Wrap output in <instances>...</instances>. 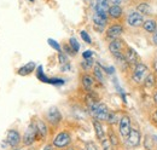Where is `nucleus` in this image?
Instances as JSON below:
<instances>
[{"instance_id": "nucleus-1", "label": "nucleus", "mask_w": 157, "mask_h": 150, "mask_svg": "<svg viewBox=\"0 0 157 150\" xmlns=\"http://www.w3.org/2000/svg\"><path fill=\"white\" fill-rule=\"evenodd\" d=\"M88 112L92 116V119H96V120H99L103 122V121H106L110 109L108 108L106 104H104L101 102H96L88 107Z\"/></svg>"}, {"instance_id": "nucleus-2", "label": "nucleus", "mask_w": 157, "mask_h": 150, "mask_svg": "<svg viewBox=\"0 0 157 150\" xmlns=\"http://www.w3.org/2000/svg\"><path fill=\"white\" fill-rule=\"evenodd\" d=\"M150 73V68L143 63V62H139L136 65L132 67V73H131V79L134 84L137 85H140L144 82L145 77L147 76V74Z\"/></svg>"}, {"instance_id": "nucleus-3", "label": "nucleus", "mask_w": 157, "mask_h": 150, "mask_svg": "<svg viewBox=\"0 0 157 150\" xmlns=\"http://www.w3.org/2000/svg\"><path fill=\"white\" fill-rule=\"evenodd\" d=\"M123 32H124V26L121 22H114V23L109 24L105 29V40L111 41L114 39L121 38Z\"/></svg>"}, {"instance_id": "nucleus-4", "label": "nucleus", "mask_w": 157, "mask_h": 150, "mask_svg": "<svg viewBox=\"0 0 157 150\" xmlns=\"http://www.w3.org/2000/svg\"><path fill=\"white\" fill-rule=\"evenodd\" d=\"M117 125H118L120 137L122 139H126L128 137L131 130H132V120H131V116L128 114H122L120 116V120H118Z\"/></svg>"}, {"instance_id": "nucleus-5", "label": "nucleus", "mask_w": 157, "mask_h": 150, "mask_svg": "<svg viewBox=\"0 0 157 150\" xmlns=\"http://www.w3.org/2000/svg\"><path fill=\"white\" fill-rule=\"evenodd\" d=\"M126 47H127V45H126L124 40L121 39V38H117V39H114V40L109 41V45H108V49H109L110 53L115 58L123 56V52H124Z\"/></svg>"}, {"instance_id": "nucleus-6", "label": "nucleus", "mask_w": 157, "mask_h": 150, "mask_svg": "<svg viewBox=\"0 0 157 150\" xmlns=\"http://www.w3.org/2000/svg\"><path fill=\"white\" fill-rule=\"evenodd\" d=\"M71 143V134L68 131H60L57 133V136L53 138V147L56 149H65L70 145Z\"/></svg>"}, {"instance_id": "nucleus-7", "label": "nucleus", "mask_w": 157, "mask_h": 150, "mask_svg": "<svg viewBox=\"0 0 157 150\" xmlns=\"http://www.w3.org/2000/svg\"><path fill=\"white\" fill-rule=\"evenodd\" d=\"M39 139V136H38V131H36V126L35 124L32 121L28 127L25 128V132L23 134V144L25 147H29L32 145L33 143H35L36 140Z\"/></svg>"}, {"instance_id": "nucleus-8", "label": "nucleus", "mask_w": 157, "mask_h": 150, "mask_svg": "<svg viewBox=\"0 0 157 150\" xmlns=\"http://www.w3.org/2000/svg\"><path fill=\"white\" fill-rule=\"evenodd\" d=\"M92 22H93V28H94L98 33H103V32L106 29V27H108L109 17H108V15H105V14L93 12Z\"/></svg>"}, {"instance_id": "nucleus-9", "label": "nucleus", "mask_w": 157, "mask_h": 150, "mask_svg": "<svg viewBox=\"0 0 157 150\" xmlns=\"http://www.w3.org/2000/svg\"><path fill=\"white\" fill-rule=\"evenodd\" d=\"M144 16L140 15L137 10H131L126 16V23L132 28H140L144 23Z\"/></svg>"}, {"instance_id": "nucleus-10", "label": "nucleus", "mask_w": 157, "mask_h": 150, "mask_svg": "<svg viewBox=\"0 0 157 150\" xmlns=\"http://www.w3.org/2000/svg\"><path fill=\"white\" fill-rule=\"evenodd\" d=\"M63 116H62V112H59V109L57 107H51L47 112H46V121L48 125L53 126V127H57L60 121H62Z\"/></svg>"}, {"instance_id": "nucleus-11", "label": "nucleus", "mask_w": 157, "mask_h": 150, "mask_svg": "<svg viewBox=\"0 0 157 150\" xmlns=\"http://www.w3.org/2000/svg\"><path fill=\"white\" fill-rule=\"evenodd\" d=\"M124 140H126V145L128 148H137V147L140 145V142H141V133H140L139 130L132 127L128 137Z\"/></svg>"}, {"instance_id": "nucleus-12", "label": "nucleus", "mask_w": 157, "mask_h": 150, "mask_svg": "<svg viewBox=\"0 0 157 150\" xmlns=\"http://www.w3.org/2000/svg\"><path fill=\"white\" fill-rule=\"evenodd\" d=\"M123 15H124V9L122 7V5H114V4L110 5L109 11H108L109 19H111L114 22H120L123 18Z\"/></svg>"}, {"instance_id": "nucleus-13", "label": "nucleus", "mask_w": 157, "mask_h": 150, "mask_svg": "<svg viewBox=\"0 0 157 150\" xmlns=\"http://www.w3.org/2000/svg\"><path fill=\"white\" fill-rule=\"evenodd\" d=\"M94 84H96V79L92 74H90L88 72H83L81 74V86L86 92L92 91L94 87Z\"/></svg>"}, {"instance_id": "nucleus-14", "label": "nucleus", "mask_w": 157, "mask_h": 150, "mask_svg": "<svg viewBox=\"0 0 157 150\" xmlns=\"http://www.w3.org/2000/svg\"><path fill=\"white\" fill-rule=\"evenodd\" d=\"M6 142L11 148H17L21 144V142H22L21 133L17 130H15V128L9 130L7 134H6Z\"/></svg>"}, {"instance_id": "nucleus-15", "label": "nucleus", "mask_w": 157, "mask_h": 150, "mask_svg": "<svg viewBox=\"0 0 157 150\" xmlns=\"http://www.w3.org/2000/svg\"><path fill=\"white\" fill-rule=\"evenodd\" d=\"M123 56H124V59L127 61V63L129 64V67H133V65H136L137 63L140 62V57L137 53V51L131 46L126 47V50L123 52Z\"/></svg>"}, {"instance_id": "nucleus-16", "label": "nucleus", "mask_w": 157, "mask_h": 150, "mask_svg": "<svg viewBox=\"0 0 157 150\" xmlns=\"http://www.w3.org/2000/svg\"><path fill=\"white\" fill-rule=\"evenodd\" d=\"M35 126H36V131H38V136H39V139H44L47 137V133H48V127H47V124L46 121H44L42 119L39 117H35L32 120Z\"/></svg>"}, {"instance_id": "nucleus-17", "label": "nucleus", "mask_w": 157, "mask_h": 150, "mask_svg": "<svg viewBox=\"0 0 157 150\" xmlns=\"http://www.w3.org/2000/svg\"><path fill=\"white\" fill-rule=\"evenodd\" d=\"M110 5H111V0H94L93 11L94 12H99V14L108 15Z\"/></svg>"}, {"instance_id": "nucleus-18", "label": "nucleus", "mask_w": 157, "mask_h": 150, "mask_svg": "<svg viewBox=\"0 0 157 150\" xmlns=\"http://www.w3.org/2000/svg\"><path fill=\"white\" fill-rule=\"evenodd\" d=\"M92 125H93V128H94V133H96V137L99 142L101 139H104L106 137V133H105V130H104V126L101 124V121L99 120H96V119H92Z\"/></svg>"}, {"instance_id": "nucleus-19", "label": "nucleus", "mask_w": 157, "mask_h": 150, "mask_svg": "<svg viewBox=\"0 0 157 150\" xmlns=\"http://www.w3.org/2000/svg\"><path fill=\"white\" fill-rule=\"evenodd\" d=\"M136 10H137L140 15H143L144 17H145V16H151L152 12H154L152 6H151L149 2H146V1L139 2L137 6H136Z\"/></svg>"}, {"instance_id": "nucleus-20", "label": "nucleus", "mask_w": 157, "mask_h": 150, "mask_svg": "<svg viewBox=\"0 0 157 150\" xmlns=\"http://www.w3.org/2000/svg\"><path fill=\"white\" fill-rule=\"evenodd\" d=\"M141 28H143L144 32H146V33H149V34H152L157 29V21L154 18L145 19L144 23H143V26H141Z\"/></svg>"}, {"instance_id": "nucleus-21", "label": "nucleus", "mask_w": 157, "mask_h": 150, "mask_svg": "<svg viewBox=\"0 0 157 150\" xmlns=\"http://www.w3.org/2000/svg\"><path fill=\"white\" fill-rule=\"evenodd\" d=\"M36 69V64L34 62H29L27 64H24L23 67H21L20 69L17 70V74L21 76H27V75H30L34 70Z\"/></svg>"}, {"instance_id": "nucleus-22", "label": "nucleus", "mask_w": 157, "mask_h": 150, "mask_svg": "<svg viewBox=\"0 0 157 150\" xmlns=\"http://www.w3.org/2000/svg\"><path fill=\"white\" fill-rule=\"evenodd\" d=\"M92 70H93V77L96 79V81H98V82H104V73H103V68L99 65L98 63L97 64H94L93 65V68H92Z\"/></svg>"}, {"instance_id": "nucleus-23", "label": "nucleus", "mask_w": 157, "mask_h": 150, "mask_svg": "<svg viewBox=\"0 0 157 150\" xmlns=\"http://www.w3.org/2000/svg\"><path fill=\"white\" fill-rule=\"evenodd\" d=\"M144 86L146 87V89H149V90H151V89H154L155 86H156V74L155 73H149L147 76L145 77V80H144Z\"/></svg>"}, {"instance_id": "nucleus-24", "label": "nucleus", "mask_w": 157, "mask_h": 150, "mask_svg": "<svg viewBox=\"0 0 157 150\" xmlns=\"http://www.w3.org/2000/svg\"><path fill=\"white\" fill-rule=\"evenodd\" d=\"M108 134H109L108 138H109V140H110L113 148L116 149L118 145H120V139H118V136L116 134V132L114 131V128H113L111 126L109 127V133H108Z\"/></svg>"}, {"instance_id": "nucleus-25", "label": "nucleus", "mask_w": 157, "mask_h": 150, "mask_svg": "<svg viewBox=\"0 0 157 150\" xmlns=\"http://www.w3.org/2000/svg\"><path fill=\"white\" fill-rule=\"evenodd\" d=\"M93 58H88V59H82L81 62V68L83 72H88L93 68Z\"/></svg>"}, {"instance_id": "nucleus-26", "label": "nucleus", "mask_w": 157, "mask_h": 150, "mask_svg": "<svg viewBox=\"0 0 157 150\" xmlns=\"http://www.w3.org/2000/svg\"><path fill=\"white\" fill-rule=\"evenodd\" d=\"M144 147L146 150H152L155 148V139L151 136H145L144 138Z\"/></svg>"}, {"instance_id": "nucleus-27", "label": "nucleus", "mask_w": 157, "mask_h": 150, "mask_svg": "<svg viewBox=\"0 0 157 150\" xmlns=\"http://www.w3.org/2000/svg\"><path fill=\"white\" fill-rule=\"evenodd\" d=\"M118 120H120V116H118V112H109V116H108V119H106V122L109 124V125H115V124H117Z\"/></svg>"}, {"instance_id": "nucleus-28", "label": "nucleus", "mask_w": 157, "mask_h": 150, "mask_svg": "<svg viewBox=\"0 0 157 150\" xmlns=\"http://www.w3.org/2000/svg\"><path fill=\"white\" fill-rule=\"evenodd\" d=\"M36 77L39 79L40 81H42V82H47V84H48V80H50V79L47 77V75L44 73V69H42L41 65L36 68Z\"/></svg>"}, {"instance_id": "nucleus-29", "label": "nucleus", "mask_w": 157, "mask_h": 150, "mask_svg": "<svg viewBox=\"0 0 157 150\" xmlns=\"http://www.w3.org/2000/svg\"><path fill=\"white\" fill-rule=\"evenodd\" d=\"M69 46L73 49V51L75 52V53H78V50H80V44H78V41L76 40V38H70L69 39Z\"/></svg>"}, {"instance_id": "nucleus-30", "label": "nucleus", "mask_w": 157, "mask_h": 150, "mask_svg": "<svg viewBox=\"0 0 157 150\" xmlns=\"http://www.w3.org/2000/svg\"><path fill=\"white\" fill-rule=\"evenodd\" d=\"M100 145H101V150H115L113 148V145H111V143H110L108 137H105L104 139L100 140Z\"/></svg>"}, {"instance_id": "nucleus-31", "label": "nucleus", "mask_w": 157, "mask_h": 150, "mask_svg": "<svg viewBox=\"0 0 157 150\" xmlns=\"http://www.w3.org/2000/svg\"><path fill=\"white\" fill-rule=\"evenodd\" d=\"M80 37H81V39H82L86 44H92V39H91L90 34H88L86 30H81V32H80Z\"/></svg>"}, {"instance_id": "nucleus-32", "label": "nucleus", "mask_w": 157, "mask_h": 150, "mask_svg": "<svg viewBox=\"0 0 157 150\" xmlns=\"http://www.w3.org/2000/svg\"><path fill=\"white\" fill-rule=\"evenodd\" d=\"M47 42H48V45H50L52 49H55L56 51H58V52H60V51H62V49H60V45H59L57 41H55L53 39H48V40H47Z\"/></svg>"}, {"instance_id": "nucleus-33", "label": "nucleus", "mask_w": 157, "mask_h": 150, "mask_svg": "<svg viewBox=\"0 0 157 150\" xmlns=\"http://www.w3.org/2000/svg\"><path fill=\"white\" fill-rule=\"evenodd\" d=\"M48 84L55 85V86H62L64 84V80L63 79H59V77H52V79L48 80Z\"/></svg>"}, {"instance_id": "nucleus-34", "label": "nucleus", "mask_w": 157, "mask_h": 150, "mask_svg": "<svg viewBox=\"0 0 157 150\" xmlns=\"http://www.w3.org/2000/svg\"><path fill=\"white\" fill-rule=\"evenodd\" d=\"M58 61L60 64H65V63H68L69 62V59H68V55L67 53H64L63 51H60L58 53Z\"/></svg>"}, {"instance_id": "nucleus-35", "label": "nucleus", "mask_w": 157, "mask_h": 150, "mask_svg": "<svg viewBox=\"0 0 157 150\" xmlns=\"http://www.w3.org/2000/svg\"><path fill=\"white\" fill-rule=\"evenodd\" d=\"M63 52H64V53H68V55H70V56L76 55V53L73 51V49L69 46V44H65V45L63 46Z\"/></svg>"}, {"instance_id": "nucleus-36", "label": "nucleus", "mask_w": 157, "mask_h": 150, "mask_svg": "<svg viewBox=\"0 0 157 150\" xmlns=\"http://www.w3.org/2000/svg\"><path fill=\"white\" fill-rule=\"evenodd\" d=\"M86 150H99L98 145L94 142H87L86 143Z\"/></svg>"}, {"instance_id": "nucleus-37", "label": "nucleus", "mask_w": 157, "mask_h": 150, "mask_svg": "<svg viewBox=\"0 0 157 150\" xmlns=\"http://www.w3.org/2000/svg\"><path fill=\"white\" fill-rule=\"evenodd\" d=\"M82 58H83V59H88V58H93V52H92L91 50H87V51H85V52L82 53Z\"/></svg>"}, {"instance_id": "nucleus-38", "label": "nucleus", "mask_w": 157, "mask_h": 150, "mask_svg": "<svg viewBox=\"0 0 157 150\" xmlns=\"http://www.w3.org/2000/svg\"><path fill=\"white\" fill-rule=\"evenodd\" d=\"M62 72H69L70 70V64H69V62L68 63H65V64H62V69H60Z\"/></svg>"}, {"instance_id": "nucleus-39", "label": "nucleus", "mask_w": 157, "mask_h": 150, "mask_svg": "<svg viewBox=\"0 0 157 150\" xmlns=\"http://www.w3.org/2000/svg\"><path fill=\"white\" fill-rule=\"evenodd\" d=\"M152 44L157 46V29L152 33Z\"/></svg>"}, {"instance_id": "nucleus-40", "label": "nucleus", "mask_w": 157, "mask_h": 150, "mask_svg": "<svg viewBox=\"0 0 157 150\" xmlns=\"http://www.w3.org/2000/svg\"><path fill=\"white\" fill-rule=\"evenodd\" d=\"M55 149H56V148L53 147V144H46L42 150H55Z\"/></svg>"}, {"instance_id": "nucleus-41", "label": "nucleus", "mask_w": 157, "mask_h": 150, "mask_svg": "<svg viewBox=\"0 0 157 150\" xmlns=\"http://www.w3.org/2000/svg\"><path fill=\"white\" fill-rule=\"evenodd\" d=\"M123 1L124 0H111V4H114V5H121Z\"/></svg>"}, {"instance_id": "nucleus-42", "label": "nucleus", "mask_w": 157, "mask_h": 150, "mask_svg": "<svg viewBox=\"0 0 157 150\" xmlns=\"http://www.w3.org/2000/svg\"><path fill=\"white\" fill-rule=\"evenodd\" d=\"M152 67H154V70H155V74L157 75V58L154 61V64H152Z\"/></svg>"}, {"instance_id": "nucleus-43", "label": "nucleus", "mask_w": 157, "mask_h": 150, "mask_svg": "<svg viewBox=\"0 0 157 150\" xmlns=\"http://www.w3.org/2000/svg\"><path fill=\"white\" fill-rule=\"evenodd\" d=\"M154 101H155V104L157 105V90L155 91V93H154Z\"/></svg>"}, {"instance_id": "nucleus-44", "label": "nucleus", "mask_w": 157, "mask_h": 150, "mask_svg": "<svg viewBox=\"0 0 157 150\" xmlns=\"http://www.w3.org/2000/svg\"><path fill=\"white\" fill-rule=\"evenodd\" d=\"M64 150H76L75 148H73V147H68V148H65Z\"/></svg>"}, {"instance_id": "nucleus-45", "label": "nucleus", "mask_w": 157, "mask_h": 150, "mask_svg": "<svg viewBox=\"0 0 157 150\" xmlns=\"http://www.w3.org/2000/svg\"><path fill=\"white\" fill-rule=\"evenodd\" d=\"M13 150H21V149H17V148H13Z\"/></svg>"}, {"instance_id": "nucleus-46", "label": "nucleus", "mask_w": 157, "mask_h": 150, "mask_svg": "<svg viewBox=\"0 0 157 150\" xmlns=\"http://www.w3.org/2000/svg\"><path fill=\"white\" fill-rule=\"evenodd\" d=\"M29 1H34V0H29Z\"/></svg>"}, {"instance_id": "nucleus-47", "label": "nucleus", "mask_w": 157, "mask_h": 150, "mask_svg": "<svg viewBox=\"0 0 157 150\" xmlns=\"http://www.w3.org/2000/svg\"><path fill=\"white\" fill-rule=\"evenodd\" d=\"M86 1H90V0H86Z\"/></svg>"}]
</instances>
